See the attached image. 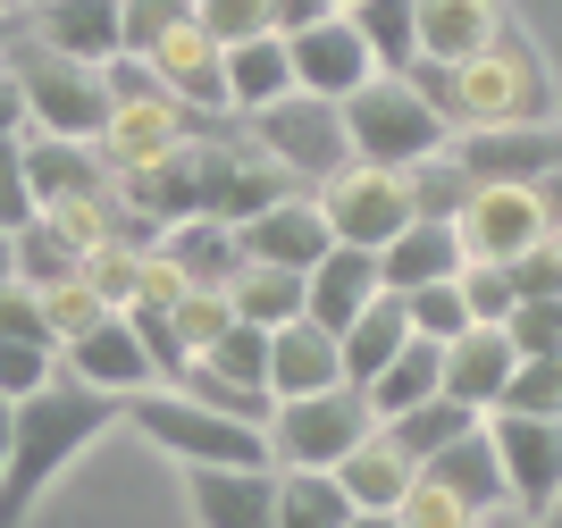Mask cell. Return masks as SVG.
Here are the masks:
<instances>
[{
    "instance_id": "6da1fadb",
    "label": "cell",
    "mask_w": 562,
    "mask_h": 528,
    "mask_svg": "<svg viewBox=\"0 0 562 528\" xmlns=\"http://www.w3.org/2000/svg\"><path fill=\"white\" fill-rule=\"evenodd\" d=\"M117 403H126V394H101V386H85V378H68V369H59L43 394H25L18 428H9V470H0V528H25L34 504L68 479L76 461L93 453L110 428H126Z\"/></svg>"
},
{
    "instance_id": "7a4b0ae2",
    "label": "cell",
    "mask_w": 562,
    "mask_h": 528,
    "mask_svg": "<svg viewBox=\"0 0 562 528\" xmlns=\"http://www.w3.org/2000/svg\"><path fill=\"white\" fill-rule=\"evenodd\" d=\"M562 117V92H554V68L529 25H495V43L479 59H462V126H546Z\"/></svg>"
},
{
    "instance_id": "3957f363",
    "label": "cell",
    "mask_w": 562,
    "mask_h": 528,
    "mask_svg": "<svg viewBox=\"0 0 562 528\" xmlns=\"http://www.w3.org/2000/svg\"><path fill=\"white\" fill-rule=\"evenodd\" d=\"M117 419H126L143 445H160L177 470H193V461H235V470H260V461H269V437H260L252 419L211 412V403H193L186 386H143V394H126V403H117Z\"/></svg>"
},
{
    "instance_id": "277c9868",
    "label": "cell",
    "mask_w": 562,
    "mask_h": 528,
    "mask_svg": "<svg viewBox=\"0 0 562 528\" xmlns=\"http://www.w3.org/2000/svg\"><path fill=\"white\" fill-rule=\"evenodd\" d=\"M0 59H9V76H18V92H25V126L68 135V143H101V126H110V76L101 68L34 43V34L0 43Z\"/></svg>"
},
{
    "instance_id": "5b68a950",
    "label": "cell",
    "mask_w": 562,
    "mask_h": 528,
    "mask_svg": "<svg viewBox=\"0 0 562 528\" xmlns=\"http://www.w3.org/2000/svg\"><path fill=\"white\" fill-rule=\"evenodd\" d=\"M336 110H345L352 160H370V168H412V160H428V151H446V143H453L446 117L428 110L403 76H386V68H378L370 85H352Z\"/></svg>"
},
{
    "instance_id": "8992f818",
    "label": "cell",
    "mask_w": 562,
    "mask_h": 528,
    "mask_svg": "<svg viewBox=\"0 0 562 528\" xmlns=\"http://www.w3.org/2000/svg\"><path fill=\"white\" fill-rule=\"evenodd\" d=\"M378 428V412H370V394L352 386H319V394H294V403H278L269 412V461L278 470H336V461L352 453V445Z\"/></svg>"
},
{
    "instance_id": "52a82bcc",
    "label": "cell",
    "mask_w": 562,
    "mask_h": 528,
    "mask_svg": "<svg viewBox=\"0 0 562 528\" xmlns=\"http://www.w3.org/2000/svg\"><path fill=\"white\" fill-rule=\"evenodd\" d=\"M252 143H260V151H269L294 184H319V177H336V168L352 160L345 110H336V101H319V92H285V101L252 110Z\"/></svg>"
},
{
    "instance_id": "ba28073f",
    "label": "cell",
    "mask_w": 562,
    "mask_h": 528,
    "mask_svg": "<svg viewBox=\"0 0 562 528\" xmlns=\"http://www.w3.org/2000/svg\"><path fill=\"white\" fill-rule=\"evenodd\" d=\"M311 193H319V210H328V235L336 244H361V252H378L386 235H403L412 218H420L403 168H370V160H345L336 177L311 184Z\"/></svg>"
},
{
    "instance_id": "9c48e42d",
    "label": "cell",
    "mask_w": 562,
    "mask_h": 528,
    "mask_svg": "<svg viewBox=\"0 0 562 528\" xmlns=\"http://www.w3.org/2000/svg\"><path fill=\"white\" fill-rule=\"evenodd\" d=\"M193 177H202V218H252L278 193H294V177L260 143H235V135H193Z\"/></svg>"
},
{
    "instance_id": "30bf717a",
    "label": "cell",
    "mask_w": 562,
    "mask_h": 528,
    "mask_svg": "<svg viewBox=\"0 0 562 528\" xmlns=\"http://www.w3.org/2000/svg\"><path fill=\"white\" fill-rule=\"evenodd\" d=\"M177 143H193V110L160 85H135V92H110V126H101V160L110 168H151L168 160Z\"/></svg>"
},
{
    "instance_id": "8fae6325",
    "label": "cell",
    "mask_w": 562,
    "mask_h": 528,
    "mask_svg": "<svg viewBox=\"0 0 562 528\" xmlns=\"http://www.w3.org/2000/svg\"><path fill=\"white\" fill-rule=\"evenodd\" d=\"M193 528H278V461L235 470V461H193L186 470Z\"/></svg>"
},
{
    "instance_id": "7c38bea8",
    "label": "cell",
    "mask_w": 562,
    "mask_h": 528,
    "mask_svg": "<svg viewBox=\"0 0 562 528\" xmlns=\"http://www.w3.org/2000/svg\"><path fill=\"white\" fill-rule=\"evenodd\" d=\"M453 235H462V252L470 260H513L529 252L546 227V202H538V184H479L462 210H453Z\"/></svg>"
},
{
    "instance_id": "4fadbf2b",
    "label": "cell",
    "mask_w": 562,
    "mask_h": 528,
    "mask_svg": "<svg viewBox=\"0 0 562 528\" xmlns=\"http://www.w3.org/2000/svg\"><path fill=\"white\" fill-rule=\"evenodd\" d=\"M453 160L479 184H538L562 168V117H546V126H462Z\"/></svg>"
},
{
    "instance_id": "5bb4252c",
    "label": "cell",
    "mask_w": 562,
    "mask_h": 528,
    "mask_svg": "<svg viewBox=\"0 0 562 528\" xmlns=\"http://www.w3.org/2000/svg\"><path fill=\"white\" fill-rule=\"evenodd\" d=\"M143 68H151V85L177 92L193 117H227V43H211L202 25H168L160 43L143 50Z\"/></svg>"
},
{
    "instance_id": "9a60e30c",
    "label": "cell",
    "mask_w": 562,
    "mask_h": 528,
    "mask_svg": "<svg viewBox=\"0 0 562 528\" xmlns=\"http://www.w3.org/2000/svg\"><path fill=\"white\" fill-rule=\"evenodd\" d=\"M285 59H294V92H319V101H345L352 85L378 76L370 43H361V25H352L345 9H328V18L303 25V34H285Z\"/></svg>"
},
{
    "instance_id": "2e32d148",
    "label": "cell",
    "mask_w": 562,
    "mask_h": 528,
    "mask_svg": "<svg viewBox=\"0 0 562 528\" xmlns=\"http://www.w3.org/2000/svg\"><path fill=\"white\" fill-rule=\"evenodd\" d=\"M495 461H504V486L513 504L546 512L562 495V419H529V412H487Z\"/></svg>"
},
{
    "instance_id": "e0dca14e",
    "label": "cell",
    "mask_w": 562,
    "mask_h": 528,
    "mask_svg": "<svg viewBox=\"0 0 562 528\" xmlns=\"http://www.w3.org/2000/svg\"><path fill=\"white\" fill-rule=\"evenodd\" d=\"M18 160H25V184H34V210L117 193V168L101 160V143H68V135H43V126H25V135H18Z\"/></svg>"
},
{
    "instance_id": "ac0fdd59",
    "label": "cell",
    "mask_w": 562,
    "mask_h": 528,
    "mask_svg": "<svg viewBox=\"0 0 562 528\" xmlns=\"http://www.w3.org/2000/svg\"><path fill=\"white\" fill-rule=\"evenodd\" d=\"M235 235H244V260H269V269H303L328 252V210H319V193H278L269 210H252V218H235Z\"/></svg>"
},
{
    "instance_id": "d6986e66",
    "label": "cell",
    "mask_w": 562,
    "mask_h": 528,
    "mask_svg": "<svg viewBox=\"0 0 562 528\" xmlns=\"http://www.w3.org/2000/svg\"><path fill=\"white\" fill-rule=\"evenodd\" d=\"M59 369L68 378H85V386L101 394H143V386H160V369H151V352H143L135 319L126 311H110L101 327H85L76 345H59Z\"/></svg>"
},
{
    "instance_id": "ffe728a7",
    "label": "cell",
    "mask_w": 562,
    "mask_h": 528,
    "mask_svg": "<svg viewBox=\"0 0 562 528\" xmlns=\"http://www.w3.org/2000/svg\"><path fill=\"white\" fill-rule=\"evenodd\" d=\"M319 386H345V352H336V327L303 319L269 327V394L294 403V394H319Z\"/></svg>"
},
{
    "instance_id": "44dd1931",
    "label": "cell",
    "mask_w": 562,
    "mask_h": 528,
    "mask_svg": "<svg viewBox=\"0 0 562 528\" xmlns=\"http://www.w3.org/2000/svg\"><path fill=\"white\" fill-rule=\"evenodd\" d=\"M462 235L453 218H412L403 235L378 244V277H386V294H412V285H437V277H462Z\"/></svg>"
},
{
    "instance_id": "7402d4cb",
    "label": "cell",
    "mask_w": 562,
    "mask_h": 528,
    "mask_svg": "<svg viewBox=\"0 0 562 528\" xmlns=\"http://www.w3.org/2000/svg\"><path fill=\"white\" fill-rule=\"evenodd\" d=\"M25 34L85 59V68H110L117 59V0H43V9H25Z\"/></svg>"
},
{
    "instance_id": "603a6c76",
    "label": "cell",
    "mask_w": 562,
    "mask_h": 528,
    "mask_svg": "<svg viewBox=\"0 0 562 528\" xmlns=\"http://www.w3.org/2000/svg\"><path fill=\"white\" fill-rule=\"evenodd\" d=\"M420 479H437L462 512H487V504H504V495H513V486H504V461H495L487 419H479V428H462L453 445H437V453L420 461Z\"/></svg>"
},
{
    "instance_id": "cb8c5ba5",
    "label": "cell",
    "mask_w": 562,
    "mask_h": 528,
    "mask_svg": "<svg viewBox=\"0 0 562 528\" xmlns=\"http://www.w3.org/2000/svg\"><path fill=\"white\" fill-rule=\"evenodd\" d=\"M513 336L487 319H470L462 336L446 345V394L453 403H470V412H495V394H504V378H513Z\"/></svg>"
},
{
    "instance_id": "d4e9b609",
    "label": "cell",
    "mask_w": 562,
    "mask_h": 528,
    "mask_svg": "<svg viewBox=\"0 0 562 528\" xmlns=\"http://www.w3.org/2000/svg\"><path fill=\"white\" fill-rule=\"evenodd\" d=\"M403 345H412V311H403V294H386V285H378V294L336 327V352H345V378H352V386H370Z\"/></svg>"
},
{
    "instance_id": "484cf974",
    "label": "cell",
    "mask_w": 562,
    "mask_h": 528,
    "mask_svg": "<svg viewBox=\"0 0 562 528\" xmlns=\"http://www.w3.org/2000/svg\"><path fill=\"white\" fill-rule=\"evenodd\" d=\"M378 285H386V277H378V252H361V244H328V252L311 260V277H303V294H311L303 311L319 327H345Z\"/></svg>"
},
{
    "instance_id": "4316f807",
    "label": "cell",
    "mask_w": 562,
    "mask_h": 528,
    "mask_svg": "<svg viewBox=\"0 0 562 528\" xmlns=\"http://www.w3.org/2000/svg\"><path fill=\"white\" fill-rule=\"evenodd\" d=\"M151 252L177 260L186 285H235V269H244V235H235V218H177V227H160Z\"/></svg>"
},
{
    "instance_id": "83f0119b",
    "label": "cell",
    "mask_w": 562,
    "mask_h": 528,
    "mask_svg": "<svg viewBox=\"0 0 562 528\" xmlns=\"http://www.w3.org/2000/svg\"><path fill=\"white\" fill-rule=\"evenodd\" d=\"M285 92H294L285 34H244V43H227V110L235 117L269 110V101H285Z\"/></svg>"
},
{
    "instance_id": "f1b7e54d",
    "label": "cell",
    "mask_w": 562,
    "mask_h": 528,
    "mask_svg": "<svg viewBox=\"0 0 562 528\" xmlns=\"http://www.w3.org/2000/svg\"><path fill=\"white\" fill-rule=\"evenodd\" d=\"M336 479H345L352 512H395L403 495H412V479H420V470L395 453V437H386V428H370V437H361L345 461H336Z\"/></svg>"
},
{
    "instance_id": "f546056e",
    "label": "cell",
    "mask_w": 562,
    "mask_h": 528,
    "mask_svg": "<svg viewBox=\"0 0 562 528\" xmlns=\"http://www.w3.org/2000/svg\"><path fill=\"white\" fill-rule=\"evenodd\" d=\"M504 25V0H420V50L428 59H479Z\"/></svg>"
},
{
    "instance_id": "4dcf8cb0",
    "label": "cell",
    "mask_w": 562,
    "mask_h": 528,
    "mask_svg": "<svg viewBox=\"0 0 562 528\" xmlns=\"http://www.w3.org/2000/svg\"><path fill=\"white\" fill-rule=\"evenodd\" d=\"M437 386H446V345L412 336V345H403L395 361L378 369V378H370L361 394H370V412H378V419H395V412H412V403H428Z\"/></svg>"
},
{
    "instance_id": "1f68e13d",
    "label": "cell",
    "mask_w": 562,
    "mask_h": 528,
    "mask_svg": "<svg viewBox=\"0 0 562 528\" xmlns=\"http://www.w3.org/2000/svg\"><path fill=\"white\" fill-rule=\"evenodd\" d=\"M479 419H487V412H470V403H453V394L437 386L428 403H412V412H395V419H378V428H386V437H395V453L412 461V470H420V461L437 453V445H453L462 428H479Z\"/></svg>"
},
{
    "instance_id": "d6a6232c",
    "label": "cell",
    "mask_w": 562,
    "mask_h": 528,
    "mask_svg": "<svg viewBox=\"0 0 562 528\" xmlns=\"http://www.w3.org/2000/svg\"><path fill=\"white\" fill-rule=\"evenodd\" d=\"M235 302V319H252V327H285V319H303V269H269V260H244L227 285Z\"/></svg>"
},
{
    "instance_id": "836d02e7",
    "label": "cell",
    "mask_w": 562,
    "mask_h": 528,
    "mask_svg": "<svg viewBox=\"0 0 562 528\" xmlns=\"http://www.w3.org/2000/svg\"><path fill=\"white\" fill-rule=\"evenodd\" d=\"M345 18L361 25V43H370V59L386 76H403L420 59V0H352Z\"/></svg>"
},
{
    "instance_id": "e575fe53",
    "label": "cell",
    "mask_w": 562,
    "mask_h": 528,
    "mask_svg": "<svg viewBox=\"0 0 562 528\" xmlns=\"http://www.w3.org/2000/svg\"><path fill=\"white\" fill-rule=\"evenodd\" d=\"M352 495L336 470H278V528H345Z\"/></svg>"
},
{
    "instance_id": "d590c367",
    "label": "cell",
    "mask_w": 562,
    "mask_h": 528,
    "mask_svg": "<svg viewBox=\"0 0 562 528\" xmlns=\"http://www.w3.org/2000/svg\"><path fill=\"white\" fill-rule=\"evenodd\" d=\"M68 277H85V252L50 227L43 210H34V218L18 227V285H34V294H43V285H68Z\"/></svg>"
},
{
    "instance_id": "8d00e7d4",
    "label": "cell",
    "mask_w": 562,
    "mask_h": 528,
    "mask_svg": "<svg viewBox=\"0 0 562 528\" xmlns=\"http://www.w3.org/2000/svg\"><path fill=\"white\" fill-rule=\"evenodd\" d=\"M403 184H412V210H420V218H453V210L479 193V177L453 160V143H446V151H428V160H412Z\"/></svg>"
},
{
    "instance_id": "74e56055",
    "label": "cell",
    "mask_w": 562,
    "mask_h": 528,
    "mask_svg": "<svg viewBox=\"0 0 562 528\" xmlns=\"http://www.w3.org/2000/svg\"><path fill=\"white\" fill-rule=\"evenodd\" d=\"M202 369H218V378H235V386H269V327H252V319H227L211 336V345L193 352Z\"/></svg>"
},
{
    "instance_id": "f35d334b",
    "label": "cell",
    "mask_w": 562,
    "mask_h": 528,
    "mask_svg": "<svg viewBox=\"0 0 562 528\" xmlns=\"http://www.w3.org/2000/svg\"><path fill=\"white\" fill-rule=\"evenodd\" d=\"M495 412H529V419H562V352H538V361H513Z\"/></svg>"
},
{
    "instance_id": "ab89813d",
    "label": "cell",
    "mask_w": 562,
    "mask_h": 528,
    "mask_svg": "<svg viewBox=\"0 0 562 528\" xmlns=\"http://www.w3.org/2000/svg\"><path fill=\"white\" fill-rule=\"evenodd\" d=\"M403 311H412V336H428V345H453V336L470 327L462 277H437V285H412V294H403Z\"/></svg>"
},
{
    "instance_id": "60d3db41",
    "label": "cell",
    "mask_w": 562,
    "mask_h": 528,
    "mask_svg": "<svg viewBox=\"0 0 562 528\" xmlns=\"http://www.w3.org/2000/svg\"><path fill=\"white\" fill-rule=\"evenodd\" d=\"M110 311H117V302L101 294L93 277H68V285H43V319H50V336H59V345H76V336H85V327H101Z\"/></svg>"
},
{
    "instance_id": "b9f144b4",
    "label": "cell",
    "mask_w": 562,
    "mask_h": 528,
    "mask_svg": "<svg viewBox=\"0 0 562 528\" xmlns=\"http://www.w3.org/2000/svg\"><path fill=\"white\" fill-rule=\"evenodd\" d=\"M50 378H59V345H43V336H0V394H9V403L43 394Z\"/></svg>"
},
{
    "instance_id": "7bdbcfd3",
    "label": "cell",
    "mask_w": 562,
    "mask_h": 528,
    "mask_svg": "<svg viewBox=\"0 0 562 528\" xmlns=\"http://www.w3.org/2000/svg\"><path fill=\"white\" fill-rule=\"evenodd\" d=\"M126 319H135V336H143V352H151V369H160V386H177L186 378V336H177V311L168 302H126Z\"/></svg>"
},
{
    "instance_id": "ee69618b",
    "label": "cell",
    "mask_w": 562,
    "mask_h": 528,
    "mask_svg": "<svg viewBox=\"0 0 562 528\" xmlns=\"http://www.w3.org/2000/svg\"><path fill=\"white\" fill-rule=\"evenodd\" d=\"M186 18H193V0H117V50L143 59L168 25H186Z\"/></svg>"
},
{
    "instance_id": "f6af8a7d",
    "label": "cell",
    "mask_w": 562,
    "mask_h": 528,
    "mask_svg": "<svg viewBox=\"0 0 562 528\" xmlns=\"http://www.w3.org/2000/svg\"><path fill=\"white\" fill-rule=\"evenodd\" d=\"M504 336H513L520 361H538V352H562V294H529V302H513Z\"/></svg>"
},
{
    "instance_id": "bcb514c9",
    "label": "cell",
    "mask_w": 562,
    "mask_h": 528,
    "mask_svg": "<svg viewBox=\"0 0 562 528\" xmlns=\"http://www.w3.org/2000/svg\"><path fill=\"white\" fill-rule=\"evenodd\" d=\"M462 302H470V319H487V327H504L513 319V269L504 260H462Z\"/></svg>"
},
{
    "instance_id": "7dc6e473",
    "label": "cell",
    "mask_w": 562,
    "mask_h": 528,
    "mask_svg": "<svg viewBox=\"0 0 562 528\" xmlns=\"http://www.w3.org/2000/svg\"><path fill=\"white\" fill-rule=\"evenodd\" d=\"M168 311H177V336H186V352H202L218 336V327L235 319V302H227V285H186V294L168 302Z\"/></svg>"
},
{
    "instance_id": "c3c4849f",
    "label": "cell",
    "mask_w": 562,
    "mask_h": 528,
    "mask_svg": "<svg viewBox=\"0 0 562 528\" xmlns=\"http://www.w3.org/2000/svg\"><path fill=\"white\" fill-rule=\"evenodd\" d=\"M85 277H93L117 311H126L135 285H143V244H117V235H110V244H93V252H85Z\"/></svg>"
},
{
    "instance_id": "681fc988",
    "label": "cell",
    "mask_w": 562,
    "mask_h": 528,
    "mask_svg": "<svg viewBox=\"0 0 562 528\" xmlns=\"http://www.w3.org/2000/svg\"><path fill=\"white\" fill-rule=\"evenodd\" d=\"M403 85H412V92L428 101V110H437V117L453 126V135H462V68H453V59H428V50H420V59L403 68Z\"/></svg>"
},
{
    "instance_id": "f907efd6",
    "label": "cell",
    "mask_w": 562,
    "mask_h": 528,
    "mask_svg": "<svg viewBox=\"0 0 562 528\" xmlns=\"http://www.w3.org/2000/svg\"><path fill=\"white\" fill-rule=\"evenodd\" d=\"M193 25L211 43H244V34H269V0H193Z\"/></svg>"
},
{
    "instance_id": "816d5d0a",
    "label": "cell",
    "mask_w": 562,
    "mask_h": 528,
    "mask_svg": "<svg viewBox=\"0 0 562 528\" xmlns=\"http://www.w3.org/2000/svg\"><path fill=\"white\" fill-rule=\"evenodd\" d=\"M504 269H513V294L520 302H529V294H562V235H538V244L513 252Z\"/></svg>"
},
{
    "instance_id": "f5cc1de1",
    "label": "cell",
    "mask_w": 562,
    "mask_h": 528,
    "mask_svg": "<svg viewBox=\"0 0 562 528\" xmlns=\"http://www.w3.org/2000/svg\"><path fill=\"white\" fill-rule=\"evenodd\" d=\"M395 520H403V528H470L479 512H462V504H453V495H446L437 479H412V495L395 504Z\"/></svg>"
},
{
    "instance_id": "db71d44e",
    "label": "cell",
    "mask_w": 562,
    "mask_h": 528,
    "mask_svg": "<svg viewBox=\"0 0 562 528\" xmlns=\"http://www.w3.org/2000/svg\"><path fill=\"white\" fill-rule=\"evenodd\" d=\"M25 218H34V184H25V160H18V135L0 143V227L18 235Z\"/></svg>"
},
{
    "instance_id": "11a10c76",
    "label": "cell",
    "mask_w": 562,
    "mask_h": 528,
    "mask_svg": "<svg viewBox=\"0 0 562 528\" xmlns=\"http://www.w3.org/2000/svg\"><path fill=\"white\" fill-rule=\"evenodd\" d=\"M328 9L319 0H269V34H303V25H319Z\"/></svg>"
},
{
    "instance_id": "9f6ffc18",
    "label": "cell",
    "mask_w": 562,
    "mask_h": 528,
    "mask_svg": "<svg viewBox=\"0 0 562 528\" xmlns=\"http://www.w3.org/2000/svg\"><path fill=\"white\" fill-rule=\"evenodd\" d=\"M9 135H25V92H18V76H9V59H0V143Z\"/></svg>"
},
{
    "instance_id": "6f0895ef",
    "label": "cell",
    "mask_w": 562,
    "mask_h": 528,
    "mask_svg": "<svg viewBox=\"0 0 562 528\" xmlns=\"http://www.w3.org/2000/svg\"><path fill=\"white\" fill-rule=\"evenodd\" d=\"M538 202H546V227L562 235V168H554V177H538Z\"/></svg>"
},
{
    "instance_id": "680465c9",
    "label": "cell",
    "mask_w": 562,
    "mask_h": 528,
    "mask_svg": "<svg viewBox=\"0 0 562 528\" xmlns=\"http://www.w3.org/2000/svg\"><path fill=\"white\" fill-rule=\"evenodd\" d=\"M0 285H18V235L0 227Z\"/></svg>"
},
{
    "instance_id": "91938a15",
    "label": "cell",
    "mask_w": 562,
    "mask_h": 528,
    "mask_svg": "<svg viewBox=\"0 0 562 528\" xmlns=\"http://www.w3.org/2000/svg\"><path fill=\"white\" fill-rule=\"evenodd\" d=\"M9 428H18V403L0 394V470H9Z\"/></svg>"
},
{
    "instance_id": "94428289",
    "label": "cell",
    "mask_w": 562,
    "mask_h": 528,
    "mask_svg": "<svg viewBox=\"0 0 562 528\" xmlns=\"http://www.w3.org/2000/svg\"><path fill=\"white\" fill-rule=\"evenodd\" d=\"M345 528H403V520H395V512H352Z\"/></svg>"
},
{
    "instance_id": "6125c7cd",
    "label": "cell",
    "mask_w": 562,
    "mask_h": 528,
    "mask_svg": "<svg viewBox=\"0 0 562 528\" xmlns=\"http://www.w3.org/2000/svg\"><path fill=\"white\" fill-rule=\"evenodd\" d=\"M319 9H352V0H319Z\"/></svg>"
},
{
    "instance_id": "be15d7a7",
    "label": "cell",
    "mask_w": 562,
    "mask_h": 528,
    "mask_svg": "<svg viewBox=\"0 0 562 528\" xmlns=\"http://www.w3.org/2000/svg\"><path fill=\"white\" fill-rule=\"evenodd\" d=\"M18 9H43V0H18Z\"/></svg>"
},
{
    "instance_id": "e7e4bbea",
    "label": "cell",
    "mask_w": 562,
    "mask_h": 528,
    "mask_svg": "<svg viewBox=\"0 0 562 528\" xmlns=\"http://www.w3.org/2000/svg\"><path fill=\"white\" fill-rule=\"evenodd\" d=\"M470 528H479V520H470Z\"/></svg>"
}]
</instances>
